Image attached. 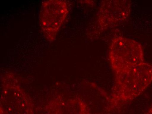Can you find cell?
<instances>
[{"label":"cell","mask_w":152,"mask_h":114,"mask_svg":"<svg viewBox=\"0 0 152 114\" xmlns=\"http://www.w3.org/2000/svg\"><path fill=\"white\" fill-rule=\"evenodd\" d=\"M152 82V65L143 62L115 75L109 107L118 109L140 96Z\"/></svg>","instance_id":"1"},{"label":"cell","mask_w":152,"mask_h":114,"mask_svg":"<svg viewBox=\"0 0 152 114\" xmlns=\"http://www.w3.org/2000/svg\"><path fill=\"white\" fill-rule=\"evenodd\" d=\"M68 6L65 1H45L42 4L40 13V23L43 35L52 41L65 20Z\"/></svg>","instance_id":"3"},{"label":"cell","mask_w":152,"mask_h":114,"mask_svg":"<svg viewBox=\"0 0 152 114\" xmlns=\"http://www.w3.org/2000/svg\"><path fill=\"white\" fill-rule=\"evenodd\" d=\"M130 1H105L100 8L98 21L102 29H106L121 24L129 16Z\"/></svg>","instance_id":"4"},{"label":"cell","mask_w":152,"mask_h":114,"mask_svg":"<svg viewBox=\"0 0 152 114\" xmlns=\"http://www.w3.org/2000/svg\"><path fill=\"white\" fill-rule=\"evenodd\" d=\"M108 57L115 75L144 62L141 44L137 41L122 37H117L112 40Z\"/></svg>","instance_id":"2"},{"label":"cell","mask_w":152,"mask_h":114,"mask_svg":"<svg viewBox=\"0 0 152 114\" xmlns=\"http://www.w3.org/2000/svg\"><path fill=\"white\" fill-rule=\"evenodd\" d=\"M149 113L150 114H152V105L150 108V110H149Z\"/></svg>","instance_id":"5"}]
</instances>
